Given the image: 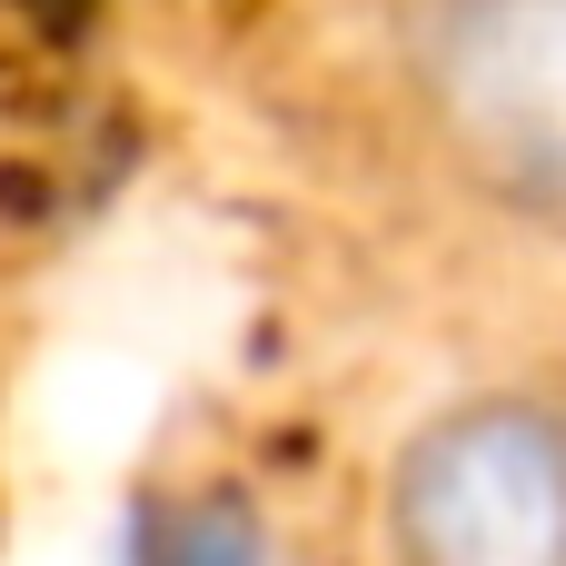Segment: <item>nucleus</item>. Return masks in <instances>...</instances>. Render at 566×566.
<instances>
[{
	"label": "nucleus",
	"instance_id": "f257e3e1",
	"mask_svg": "<svg viewBox=\"0 0 566 566\" xmlns=\"http://www.w3.org/2000/svg\"><path fill=\"white\" fill-rule=\"evenodd\" d=\"M388 80L448 189L566 229V0H388Z\"/></svg>",
	"mask_w": 566,
	"mask_h": 566
},
{
	"label": "nucleus",
	"instance_id": "f03ea898",
	"mask_svg": "<svg viewBox=\"0 0 566 566\" xmlns=\"http://www.w3.org/2000/svg\"><path fill=\"white\" fill-rule=\"evenodd\" d=\"M378 547L388 566H566V388L438 398L378 478Z\"/></svg>",
	"mask_w": 566,
	"mask_h": 566
}]
</instances>
